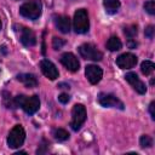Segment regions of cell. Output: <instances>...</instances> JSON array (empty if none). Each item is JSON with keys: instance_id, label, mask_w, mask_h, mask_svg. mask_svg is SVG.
Listing matches in <instances>:
<instances>
[{"instance_id": "4fadbf2b", "label": "cell", "mask_w": 155, "mask_h": 155, "mask_svg": "<svg viewBox=\"0 0 155 155\" xmlns=\"http://www.w3.org/2000/svg\"><path fill=\"white\" fill-rule=\"evenodd\" d=\"M40 69H41L42 74L50 80H56L59 75L58 69L56 68V65L48 59H42L40 62Z\"/></svg>"}, {"instance_id": "484cf974", "label": "cell", "mask_w": 155, "mask_h": 155, "mask_svg": "<svg viewBox=\"0 0 155 155\" xmlns=\"http://www.w3.org/2000/svg\"><path fill=\"white\" fill-rule=\"evenodd\" d=\"M149 111H150V116L153 120H155V102H151L149 104Z\"/></svg>"}, {"instance_id": "8992f818", "label": "cell", "mask_w": 155, "mask_h": 155, "mask_svg": "<svg viewBox=\"0 0 155 155\" xmlns=\"http://www.w3.org/2000/svg\"><path fill=\"white\" fill-rule=\"evenodd\" d=\"M79 53L82 58L88 59V61H94L99 62L103 58V53L93 45V44H82L79 46Z\"/></svg>"}, {"instance_id": "9a60e30c", "label": "cell", "mask_w": 155, "mask_h": 155, "mask_svg": "<svg viewBox=\"0 0 155 155\" xmlns=\"http://www.w3.org/2000/svg\"><path fill=\"white\" fill-rule=\"evenodd\" d=\"M17 80L21 81L25 87H36L38 86V80L35 78V75L29 74V73H24V74H18L17 75Z\"/></svg>"}, {"instance_id": "8fae6325", "label": "cell", "mask_w": 155, "mask_h": 155, "mask_svg": "<svg viewBox=\"0 0 155 155\" xmlns=\"http://www.w3.org/2000/svg\"><path fill=\"white\" fill-rule=\"evenodd\" d=\"M125 79H126V81L133 87V90H134L136 92H138L139 94H144V93L147 92L145 84L138 78V75H137L136 73H133V71L127 73V74L125 75Z\"/></svg>"}, {"instance_id": "30bf717a", "label": "cell", "mask_w": 155, "mask_h": 155, "mask_svg": "<svg viewBox=\"0 0 155 155\" xmlns=\"http://www.w3.org/2000/svg\"><path fill=\"white\" fill-rule=\"evenodd\" d=\"M61 63L71 73H75V71H78L80 69V62L71 52L63 53L61 56Z\"/></svg>"}, {"instance_id": "7402d4cb", "label": "cell", "mask_w": 155, "mask_h": 155, "mask_svg": "<svg viewBox=\"0 0 155 155\" xmlns=\"http://www.w3.org/2000/svg\"><path fill=\"white\" fill-rule=\"evenodd\" d=\"M144 10L149 13V15H155V1L154 0H148L144 4Z\"/></svg>"}, {"instance_id": "2e32d148", "label": "cell", "mask_w": 155, "mask_h": 155, "mask_svg": "<svg viewBox=\"0 0 155 155\" xmlns=\"http://www.w3.org/2000/svg\"><path fill=\"white\" fill-rule=\"evenodd\" d=\"M121 47H122V42H121V40L117 36L113 35V36H110L108 39V41H107V48L109 51L115 52V51H119Z\"/></svg>"}, {"instance_id": "e0dca14e", "label": "cell", "mask_w": 155, "mask_h": 155, "mask_svg": "<svg viewBox=\"0 0 155 155\" xmlns=\"http://www.w3.org/2000/svg\"><path fill=\"white\" fill-rule=\"evenodd\" d=\"M103 5L108 13L114 15L117 12V10L120 7V1L119 0H103Z\"/></svg>"}, {"instance_id": "44dd1931", "label": "cell", "mask_w": 155, "mask_h": 155, "mask_svg": "<svg viewBox=\"0 0 155 155\" xmlns=\"http://www.w3.org/2000/svg\"><path fill=\"white\" fill-rule=\"evenodd\" d=\"M139 144H140L142 148H149V147L153 145V139L148 134H143L139 138Z\"/></svg>"}, {"instance_id": "5bb4252c", "label": "cell", "mask_w": 155, "mask_h": 155, "mask_svg": "<svg viewBox=\"0 0 155 155\" xmlns=\"http://www.w3.org/2000/svg\"><path fill=\"white\" fill-rule=\"evenodd\" d=\"M53 23L56 25V28L62 31L63 34H67L70 31V19L68 16L64 15H56L53 17Z\"/></svg>"}, {"instance_id": "6da1fadb", "label": "cell", "mask_w": 155, "mask_h": 155, "mask_svg": "<svg viewBox=\"0 0 155 155\" xmlns=\"http://www.w3.org/2000/svg\"><path fill=\"white\" fill-rule=\"evenodd\" d=\"M13 104H15V108L21 107L27 114L33 115L40 108V99H39V96H36V94H33L30 97L19 94L13 98Z\"/></svg>"}, {"instance_id": "3957f363", "label": "cell", "mask_w": 155, "mask_h": 155, "mask_svg": "<svg viewBox=\"0 0 155 155\" xmlns=\"http://www.w3.org/2000/svg\"><path fill=\"white\" fill-rule=\"evenodd\" d=\"M73 27L75 33L78 34H85L90 29V19H88V13L85 8H79L74 13L73 18Z\"/></svg>"}, {"instance_id": "5b68a950", "label": "cell", "mask_w": 155, "mask_h": 155, "mask_svg": "<svg viewBox=\"0 0 155 155\" xmlns=\"http://www.w3.org/2000/svg\"><path fill=\"white\" fill-rule=\"evenodd\" d=\"M24 139H25V131H24V128L21 125H16L8 132V136H7V145L11 149H17L21 145H23Z\"/></svg>"}, {"instance_id": "9c48e42d", "label": "cell", "mask_w": 155, "mask_h": 155, "mask_svg": "<svg viewBox=\"0 0 155 155\" xmlns=\"http://www.w3.org/2000/svg\"><path fill=\"white\" fill-rule=\"evenodd\" d=\"M19 41L25 47H31L36 44V36L34 31L27 27L19 25Z\"/></svg>"}, {"instance_id": "d4e9b609", "label": "cell", "mask_w": 155, "mask_h": 155, "mask_svg": "<svg viewBox=\"0 0 155 155\" xmlns=\"http://www.w3.org/2000/svg\"><path fill=\"white\" fill-rule=\"evenodd\" d=\"M69 99H70V97H69V94H68V93H61V94L58 96V101H59L61 103H63V104L68 103V102H69Z\"/></svg>"}, {"instance_id": "52a82bcc", "label": "cell", "mask_w": 155, "mask_h": 155, "mask_svg": "<svg viewBox=\"0 0 155 155\" xmlns=\"http://www.w3.org/2000/svg\"><path fill=\"white\" fill-rule=\"evenodd\" d=\"M98 103L104 107V108H117V109H124V103L114 94L111 93H99L98 94Z\"/></svg>"}, {"instance_id": "4316f807", "label": "cell", "mask_w": 155, "mask_h": 155, "mask_svg": "<svg viewBox=\"0 0 155 155\" xmlns=\"http://www.w3.org/2000/svg\"><path fill=\"white\" fill-rule=\"evenodd\" d=\"M1 28H2V23H1V19H0V30H1Z\"/></svg>"}, {"instance_id": "cb8c5ba5", "label": "cell", "mask_w": 155, "mask_h": 155, "mask_svg": "<svg viewBox=\"0 0 155 155\" xmlns=\"http://www.w3.org/2000/svg\"><path fill=\"white\" fill-rule=\"evenodd\" d=\"M154 31H155L154 25H148V27L145 28V30H144V34H145L147 38L153 39V38H154Z\"/></svg>"}, {"instance_id": "ba28073f", "label": "cell", "mask_w": 155, "mask_h": 155, "mask_svg": "<svg viewBox=\"0 0 155 155\" xmlns=\"http://www.w3.org/2000/svg\"><path fill=\"white\" fill-rule=\"evenodd\" d=\"M85 75H86V78H87V80L90 81V84L97 85V84L102 80L103 70H102L101 67H98V65H96V64H88V65H86Z\"/></svg>"}, {"instance_id": "ac0fdd59", "label": "cell", "mask_w": 155, "mask_h": 155, "mask_svg": "<svg viewBox=\"0 0 155 155\" xmlns=\"http://www.w3.org/2000/svg\"><path fill=\"white\" fill-rule=\"evenodd\" d=\"M155 69V64L151 61H144L140 64V70L144 75H150Z\"/></svg>"}, {"instance_id": "7a4b0ae2", "label": "cell", "mask_w": 155, "mask_h": 155, "mask_svg": "<svg viewBox=\"0 0 155 155\" xmlns=\"http://www.w3.org/2000/svg\"><path fill=\"white\" fill-rule=\"evenodd\" d=\"M42 12V4L40 0H29L19 7V13L28 19H38Z\"/></svg>"}, {"instance_id": "d6986e66", "label": "cell", "mask_w": 155, "mask_h": 155, "mask_svg": "<svg viewBox=\"0 0 155 155\" xmlns=\"http://www.w3.org/2000/svg\"><path fill=\"white\" fill-rule=\"evenodd\" d=\"M53 136L58 140H67L69 138V133L64 128H56V130H53Z\"/></svg>"}, {"instance_id": "ffe728a7", "label": "cell", "mask_w": 155, "mask_h": 155, "mask_svg": "<svg viewBox=\"0 0 155 155\" xmlns=\"http://www.w3.org/2000/svg\"><path fill=\"white\" fill-rule=\"evenodd\" d=\"M125 35L128 38V39H133L137 33H138V29H137V25L136 24H132V25H128V27H125V30H124Z\"/></svg>"}, {"instance_id": "7c38bea8", "label": "cell", "mask_w": 155, "mask_h": 155, "mask_svg": "<svg viewBox=\"0 0 155 155\" xmlns=\"http://www.w3.org/2000/svg\"><path fill=\"white\" fill-rule=\"evenodd\" d=\"M137 64V57L133 53H122L116 58V65L120 69H131Z\"/></svg>"}, {"instance_id": "603a6c76", "label": "cell", "mask_w": 155, "mask_h": 155, "mask_svg": "<svg viewBox=\"0 0 155 155\" xmlns=\"http://www.w3.org/2000/svg\"><path fill=\"white\" fill-rule=\"evenodd\" d=\"M64 44H65V41H64L63 39H61V38H53L52 46H53V48H54V50H59Z\"/></svg>"}, {"instance_id": "277c9868", "label": "cell", "mask_w": 155, "mask_h": 155, "mask_svg": "<svg viewBox=\"0 0 155 155\" xmlns=\"http://www.w3.org/2000/svg\"><path fill=\"white\" fill-rule=\"evenodd\" d=\"M87 117L86 114V108L84 107V104H75L71 109V121H70V127L74 131H79L81 128V126L85 124Z\"/></svg>"}]
</instances>
